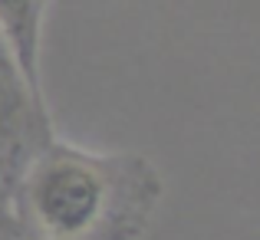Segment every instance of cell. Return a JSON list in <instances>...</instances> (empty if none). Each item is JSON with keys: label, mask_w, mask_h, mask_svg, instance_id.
Here are the masks:
<instances>
[{"label": "cell", "mask_w": 260, "mask_h": 240, "mask_svg": "<svg viewBox=\"0 0 260 240\" xmlns=\"http://www.w3.org/2000/svg\"><path fill=\"white\" fill-rule=\"evenodd\" d=\"M46 13H50V0H0V30L37 86H43L40 59H43Z\"/></svg>", "instance_id": "3"}, {"label": "cell", "mask_w": 260, "mask_h": 240, "mask_svg": "<svg viewBox=\"0 0 260 240\" xmlns=\"http://www.w3.org/2000/svg\"><path fill=\"white\" fill-rule=\"evenodd\" d=\"M17 240H30V237H17Z\"/></svg>", "instance_id": "5"}, {"label": "cell", "mask_w": 260, "mask_h": 240, "mask_svg": "<svg viewBox=\"0 0 260 240\" xmlns=\"http://www.w3.org/2000/svg\"><path fill=\"white\" fill-rule=\"evenodd\" d=\"M56 139L43 86L26 76L23 63L0 30V184H17L23 168Z\"/></svg>", "instance_id": "2"}, {"label": "cell", "mask_w": 260, "mask_h": 240, "mask_svg": "<svg viewBox=\"0 0 260 240\" xmlns=\"http://www.w3.org/2000/svg\"><path fill=\"white\" fill-rule=\"evenodd\" d=\"M23 237L20 234V224L17 214H13V201H10V191L0 184V240H17Z\"/></svg>", "instance_id": "4"}, {"label": "cell", "mask_w": 260, "mask_h": 240, "mask_svg": "<svg viewBox=\"0 0 260 240\" xmlns=\"http://www.w3.org/2000/svg\"><path fill=\"white\" fill-rule=\"evenodd\" d=\"M165 197L158 164L139 152H89L56 139L10 188L30 240H142Z\"/></svg>", "instance_id": "1"}]
</instances>
